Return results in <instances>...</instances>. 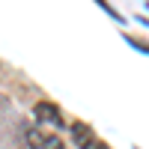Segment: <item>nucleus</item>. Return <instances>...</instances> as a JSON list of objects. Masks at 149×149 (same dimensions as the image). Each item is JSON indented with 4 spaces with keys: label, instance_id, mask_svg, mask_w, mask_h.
I'll return each instance as SVG.
<instances>
[{
    "label": "nucleus",
    "instance_id": "1",
    "mask_svg": "<svg viewBox=\"0 0 149 149\" xmlns=\"http://www.w3.org/2000/svg\"><path fill=\"white\" fill-rule=\"evenodd\" d=\"M24 149H66L57 134H48L42 128H24Z\"/></svg>",
    "mask_w": 149,
    "mask_h": 149
},
{
    "label": "nucleus",
    "instance_id": "2",
    "mask_svg": "<svg viewBox=\"0 0 149 149\" xmlns=\"http://www.w3.org/2000/svg\"><path fill=\"white\" fill-rule=\"evenodd\" d=\"M72 140H74V146L78 149H107L102 140L95 137V131L90 128V125H84V122H72Z\"/></svg>",
    "mask_w": 149,
    "mask_h": 149
},
{
    "label": "nucleus",
    "instance_id": "3",
    "mask_svg": "<svg viewBox=\"0 0 149 149\" xmlns=\"http://www.w3.org/2000/svg\"><path fill=\"white\" fill-rule=\"evenodd\" d=\"M33 116L42 122V125H54V128H63L66 122H63V116H60V107L57 104H51V102H39L33 107Z\"/></svg>",
    "mask_w": 149,
    "mask_h": 149
}]
</instances>
